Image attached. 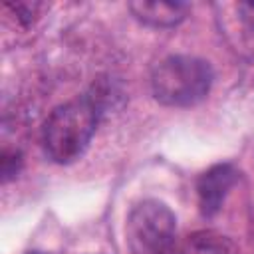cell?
Instances as JSON below:
<instances>
[{
    "instance_id": "8",
    "label": "cell",
    "mask_w": 254,
    "mask_h": 254,
    "mask_svg": "<svg viewBox=\"0 0 254 254\" xmlns=\"http://www.w3.org/2000/svg\"><path fill=\"white\" fill-rule=\"evenodd\" d=\"M26 254H46V252H38V250H34V252H26Z\"/></svg>"
},
{
    "instance_id": "1",
    "label": "cell",
    "mask_w": 254,
    "mask_h": 254,
    "mask_svg": "<svg viewBox=\"0 0 254 254\" xmlns=\"http://www.w3.org/2000/svg\"><path fill=\"white\" fill-rule=\"evenodd\" d=\"M101 103L95 95H77L58 105L42 125V147L50 161L71 165L81 159L95 135Z\"/></svg>"
},
{
    "instance_id": "2",
    "label": "cell",
    "mask_w": 254,
    "mask_h": 254,
    "mask_svg": "<svg viewBox=\"0 0 254 254\" xmlns=\"http://www.w3.org/2000/svg\"><path fill=\"white\" fill-rule=\"evenodd\" d=\"M212 67L206 60L187 54L163 58L151 69V93L165 107H192L206 99L212 87Z\"/></svg>"
},
{
    "instance_id": "6",
    "label": "cell",
    "mask_w": 254,
    "mask_h": 254,
    "mask_svg": "<svg viewBox=\"0 0 254 254\" xmlns=\"http://www.w3.org/2000/svg\"><path fill=\"white\" fill-rule=\"evenodd\" d=\"M175 254H232V244L214 230H196L179 240Z\"/></svg>"
},
{
    "instance_id": "5",
    "label": "cell",
    "mask_w": 254,
    "mask_h": 254,
    "mask_svg": "<svg viewBox=\"0 0 254 254\" xmlns=\"http://www.w3.org/2000/svg\"><path fill=\"white\" fill-rule=\"evenodd\" d=\"M135 20L151 28H173L187 18L189 6L183 2H165V0H137L127 4Z\"/></svg>"
},
{
    "instance_id": "7",
    "label": "cell",
    "mask_w": 254,
    "mask_h": 254,
    "mask_svg": "<svg viewBox=\"0 0 254 254\" xmlns=\"http://www.w3.org/2000/svg\"><path fill=\"white\" fill-rule=\"evenodd\" d=\"M236 24L240 26V40L246 48L254 50V2H240L234 6Z\"/></svg>"
},
{
    "instance_id": "4",
    "label": "cell",
    "mask_w": 254,
    "mask_h": 254,
    "mask_svg": "<svg viewBox=\"0 0 254 254\" xmlns=\"http://www.w3.org/2000/svg\"><path fill=\"white\" fill-rule=\"evenodd\" d=\"M238 175L240 173L232 163H218L196 179V202L204 218H212L220 212L228 192L238 181Z\"/></svg>"
},
{
    "instance_id": "3",
    "label": "cell",
    "mask_w": 254,
    "mask_h": 254,
    "mask_svg": "<svg viewBox=\"0 0 254 254\" xmlns=\"http://www.w3.org/2000/svg\"><path fill=\"white\" fill-rule=\"evenodd\" d=\"M125 244L129 254H175L177 216L157 198L139 200L125 220Z\"/></svg>"
}]
</instances>
